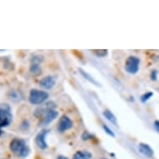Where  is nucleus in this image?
<instances>
[{
  "instance_id": "obj_8",
  "label": "nucleus",
  "mask_w": 159,
  "mask_h": 159,
  "mask_svg": "<svg viewBox=\"0 0 159 159\" xmlns=\"http://www.w3.org/2000/svg\"><path fill=\"white\" fill-rule=\"evenodd\" d=\"M56 84V78L52 76H46L39 81V86L45 90H49L54 87Z\"/></svg>"
},
{
  "instance_id": "obj_5",
  "label": "nucleus",
  "mask_w": 159,
  "mask_h": 159,
  "mask_svg": "<svg viewBox=\"0 0 159 159\" xmlns=\"http://www.w3.org/2000/svg\"><path fill=\"white\" fill-rule=\"evenodd\" d=\"M140 68V58L136 56H130L125 63V70L129 74H136Z\"/></svg>"
},
{
  "instance_id": "obj_17",
  "label": "nucleus",
  "mask_w": 159,
  "mask_h": 159,
  "mask_svg": "<svg viewBox=\"0 0 159 159\" xmlns=\"http://www.w3.org/2000/svg\"><path fill=\"white\" fill-rule=\"evenodd\" d=\"M93 137V136L92 135L91 133H89V132H88V131H85V132H84L83 134H82V139L84 140V141L89 140V139H92Z\"/></svg>"
},
{
  "instance_id": "obj_4",
  "label": "nucleus",
  "mask_w": 159,
  "mask_h": 159,
  "mask_svg": "<svg viewBox=\"0 0 159 159\" xmlns=\"http://www.w3.org/2000/svg\"><path fill=\"white\" fill-rule=\"evenodd\" d=\"M43 61V57L42 55L34 54L32 56L30 59V67L29 71L30 73L34 76H39L41 74L42 69H41V63Z\"/></svg>"
},
{
  "instance_id": "obj_7",
  "label": "nucleus",
  "mask_w": 159,
  "mask_h": 159,
  "mask_svg": "<svg viewBox=\"0 0 159 159\" xmlns=\"http://www.w3.org/2000/svg\"><path fill=\"white\" fill-rule=\"evenodd\" d=\"M48 133V130H42L38 133V135L35 138V143L36 145L39 147V148L42 150H45L48 148V143L46 141V138H47V134Z\"/></svg>"
},
{
  "instance_id": "obj_3",
  "label": "nucleus",
  "mask_w": 159,
  "mask_h": 159,
  "mask_svg": "<svg viewBox=\"0 0 159 159\" xmlns=\"http://www.w3.org/2000/svg\"><path fill=\"white\" fill-rule=\"evenodd\" d=\"M49 97V94L47 92L38 90V89H31L29 93V100L31 104L40 105L46 102Z\"/></svg>"
},
{
  "instance_id": "obj_10",
  "label": "nucleus",
  "mask_w": 159,
  "mask_h": 159,
  "mask_svg": "<svg viewBox=\"0 0 159 159\" xmlns=\"http://www.w3.org/2000/svg\"><path fill=\"white\" fill-rule=\"evenodd\" d=\"M138 151L140 153H142L143 155H144L147 157H152L153 156V150L152 148L151 147L149 146L148 144L146 143H139L138 144Z\"/></svg>"
},
{
  "instance_id": "obj_19",
  "label": "nucleus",
  "mask_w": 159,
  "mask_h": 159,
  "mask_svg": "<svg viewBox=\"0 0 159 159\" xmlns=\"http://www.w3.org/2000/svg\"><path fill=\"white\" fill-rule=\"evenodd\" d=\"M157 74L158 72L157 70H152L150 73V78H151L152 81H156L157 78Z\"/></svg>"
},
{
  "instance_id": "obj_1",
  "label": "nucleus",
  "mask_w": 159,
  "mask_h": 159,
  "mask_svg": "<svg viewBox=\"0 0 159 159\" xmlns=\"http://www.w3.org/2000/svg\"><path fill=\"white\" fill-rule=\"evenodd\" d=\"M9 149L16 157L20 158H24L29 154V146L26 141L22 138H13L9 144Z\"/></svg>"
},
{
  "instance_id": "obj_20",
  "label": "nucleus",
  "mask_w": 159,
  "mask_h": 159,
  "mask_svg": "<svg viewBox=\"0 0 159 159\" xmlns=\"http://www.w3.org/2000/svg\"><path fill=\"white\" fill-rule=\"evenodd\" d=\"M29 123L27 120H24V122L21 123V125H20V128L24 131L28 130V129H29Z\"/></svg>"
},
{
  "instance_id": "obj_16",
  "label": "nucleus",
  "mask_w": 159,
  "mask_h": 159,
  "mask_svg": "<svg viewBox=\"0 0 159 159\" xmlns=\"http://www.w3.org/2000/svg\"><path fill=\"white\" fill-rule=\"evenodd\" d=\"M102 128H103V130L105 131V133H107V134H108L110 137H112V138H115V137H116L115 133H113V131H112L109 127H107V125H103L102 126Z\"/></svg>"
},
{
  "instance_id": "obj_15",
  "label": "nucleus",
  "mask_w": 159,
  "mask_h": 159,
  "mask_svg": "<svg viewBox=\"0 0 159 159\" xmlns=\"http://www.w3.org/2000/svg\"><path fill=\"white\" fill-rule=\"evenodd\" d=\"M153 96V93L152 92H147L145 93H143L140 98V100L143 103H145L148 101L149 99L151 98Z\"/></svg>"
},
{
  "instance_id": "obj_22",
  "label": "nucleus",
  "mask_w": 159,
  "mask_h": 159,
  "mask_svg": "<svg viewBox=\"0 0 159 159\" xmlns=\"http://www.w3.org/2000/svg\"><path fill=\"white\" fill-rule=\"evenodd\" d=\"M57 159H68V158L65 156H63V155H59V156H57Z\"/></svg>"
},
{
  "instance_id": "obj_14",
  "label": "nucleus",
  "mask_w": 159,
  "mask_h": 159,
  "mask_svg": "<svg viewBox=\"0 0 159 159\" xmlns=\"http://www.w3.org/2000/svg\"><path fill=\"white\" fill-rule=\"evenodd\" d=\"M8 98L13 102H19L22 99V94L20 92L12 90L8 93Z\"/></svg>"
},
{
  "instance_id": "obj_12",
  "label": "nucleus",
  "mask_w": 159,
  "mask_h": 159,
  "mask_svg": "<svg viewBox=\"0 0 159 159\" xmlns=\"http://www.w3.org/2000/svg\"><path fill=\"white\" fill-rule=\"evenodd\" d=\"M92 153L88 151L76 152L73 156V159H92Z\"/></svg>"
},
{
  "instance_id": "obj_18",
  "label": "nucleus",
  "mask_w": 159,
  "mask_h": 159,
  "mask_svg": "<svg viewBox=\"0 0 159 159\" xmlns=\"http://www.w3.org/2000/svg\"><path fill=\"white\" fill-rule=\"evenodd\" d=\"M94 52L98 57H105L107 54V50H95Z\"/></svg>"
},
{
  "instance_id": "obj_21",
  "label": "nucleus",
  "mask_w": 159,
  "mask_h": 159,
  "mask_svg": "<svg viewBox=\"0 0 159 159\" xmlns=\"http://www.w3.org/2000/svg\"><path fill=\"white\" fill-rule=\"evenodd\" d=\"M154 128L157 130V132L159 133V120L154 121Z\"/></svg>"
},
{
  "instance_id": "obj_11",
  "label": "nucleus",
  "mask_w": 159,
  "mask_h": 159,
  "mask_svg": "<svg viewBox=\"0 0 159 159\" xmlns=\"http://www.w3.org/2000/svg\"><path fill=\"white\" fill-rule=\"evenodd\" d=\"M102 115H103V117H104L107 121H109L110 123H112L113 125L117 126V117H115V115L113 114L109 109L104 110V111L102 112Z\"/></svg>"
},
{
  "instance_id": "obj_13",
  "label": "nucleus",
  "mask_w": 159,
  "mask_h": 159,
  "mask_svg": "<svg viewBox=\"0 0 159 159\" xmlns=\"http://www.w3.org/2000/svg\"><path fill=\"white\" fill-rule=\"evenodd\" d=\"M78 71H79V73H80V74H81L83 77H84L86 80H88V81L89 82V83H91V84H93V85H95V86L97 87H99V84L98 83V82L94 79L93 77H92L89 73H88L87 72H85V71L84 70V69H82V68H79L78 69Z\"/></svg>"
},
{
  "instance_id": "obj_2",
  "label": "nucleus",
  "mask_w": 159,
  "mask_h": 159,
  "mask_svg": "<svg viewBox=\"0 0 159 159\" xmlns=\"http://www.w3.org/2000/svg\"><path fill=\"white\" fill-rule=\"evenodd\" d=\"M13 120V115L11 112V107L8 104L1 103L0 104V133L3 131L2 129L7 128L10 125Z\"/></svg>"
},
{
  "instance_id": "obj_6",
  "label": "nucleus",
  "mask_w": 159,
  "mask_h": 159,
  "mask_svg": "<svg viewBox=\"0 0 159 159\" xmlns=\"http://www.w3.org/2000/svg\"><path fill=\"white\" fill-rule=\"evenodd\" d=\"M73 121L71 120L70 117H68L67 115H63L58 120L57 129L59 133H65L66 131H68L73 128Z\"/></svg>"
},
{
  "instance_id": "obj_9",
  "label": "nucleus",
  "mask_w": 159,
  "mask_h": 159,
  "mask_svg": "<svg viewBox=\"0 0 159 159\" xmlns=\"http://www.w3.org/2000/svg\"><path fill=\"white\" fill-rule=\"evenodd\" d=\"M58 117V112H57L55 109H50L46 112L43 117L41 124L43 126H46L48 124L51 123L53 120H55Z\"/></svg>"
}]
</instances>
